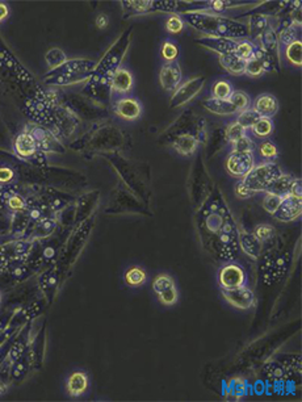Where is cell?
Masks as SVG:
<instances>
[{
	"instance_id": "obj_44",
	"label": "cell",
	"mask_w": 302,
	"mask_h": 402,
	"mask_svg": "<svg viewBox=\"0 0 302 402\" xmlns=\"http://www.w3.org/2000/svg\"><path fill=\"white\" fill-rule=\"evenodd\" d=\"M259 152H260L263 158L275 159L276 157H277V147H276L272 142H270V141H266V142L260 143Z\"/></svg>"
},
{
	"instance_id": "obj_28",
	"label": "cell",
	"mask_w": 302,
	"mask_h": 402,
	"mask_svg": "<svg viewBox=\"0 0 302 402\" xmlns=\"http://www.w3.org/2000/svg\"><path fill=\"white\" fill-rule=\"evenodd\" d=\"M146 279H147V275L139 267H131L125 274V281L130 286H141L146 283Z\"/></svg>"
},
{
	"instance_id": "obj_13",
	"label": "cell",
	"mask_w": 302,
	"mask_h": 402,
	"mask_svg": "<svg viewBox=\"0 0 302 402\" xmlns=\"http://www.w3.org/2000/svg\"><path fill=\"white\" fill-rule=\"evenodd\" d=\"M116 114L121 119L131 121V120H137L141 116L142 112V105L141 103L133 98H122L115 105Z\"/></svg>"
},
{
	"instance_id": "obj_5",
	"label": "cell",
	"mask_w": 302,
	"mask_h": 402,
	"mask_svg": "<svg viewBox=\"0 0 302 402\" xmlns=\"http://www.w3.org/2000/svg\"><path fill=\"white\" fill-rule=\"evenodd\" d=\"M289 258L282 253H267L264 262L261 263V271L264 272V283L271 285L281 279L287 272Z\"/></svg>"
},
{
	"instance_id": "obj_24",
	"label": "cell",
	"mask_w": 302,
	"mask_h": 402,
	"mask_svg": "<svg viewBox=\"0 0 302 402\" xmlns=\"http://www.w3.org/2000/svg\"><path fill=\"white\" fill-rule=\"evenodd\" d=\"M259 48L263 49L264 51L270 53L273 57L278 58V41H277V34H276L275 29H268L267 32H264L260 37H258Z\"/></svg>"
},
{
	"instance_id": "obj_39",
	"label": "cell",
	"mask_w": 302,
	"mask_h": 402,
	"mask_svg": "<svg viewBox=\"0 0 302 402\" xmlns=\"http://www.w3.org/2000/svg\"><path fill=\"white\" fill-rule=\"evenodd\" d=\"M160 53H162V57H163L167 62H175V60L179 55V49L174 42L166 41L162 45Z\"/></svg>"
},
{
	"instance_id": "obj_53",
	"label": "cell",
	"mask_w": 302,
	"mask_h": 402,
	"mask_svg": "<svg viewBox=\"0 0 302 402\" xmlns=\"http://www.w3.org/2000/svg\"><path fill=\"white\" fill-rule=\"evenodd\" d=\"M8 7L4 3H0V21H3L8 16Z\"/></svg>"
},
{
	"instance_id": "obj_52",
	"label": "cell",
	"mask_w": 302,
	"mask_h": 402,
	"mask_svg": "<svg viewBox=\"0 0 302 402\" xmlns=\"http://www.w3.org/2000/svg\"><path fill=\"white\" fill-rule=\"evenodd\" d=\"M108 23H109V18H108L107 15H104V13H100V15L96 17V27L100 28V29H104V28L108 27Z\"/></svg>"
},
{
	"instance_id": "obj_2",
	"label": "cell",
	"mask_w": 302,
	"mask_h": 402,
	"mask_svg": "<svg viewBox=\"0 0 302 402\" xmlns=\"http://www.w3.org/2000/svg\"><path fill=\"white\" fill-rule=\"evenodd\" d=\"M130 32L129 29L127 32H124L119 41L113 45L112 48L108 50V53L103 57V60L99 63H96V67L93 72L91 74L88 79V89L96 92L99 88L110 89V81H112L113 74L116 70L119 69V65L121 63L122 57H124L125 51L129 48V42H130Z\"/></svg>"
},
{
	"instance_id": "obj_45",
	"label": "cell",
	"mask_w": 302,
	"mask_h": 402,
	"mask_svg": "<svg viewBox=\"0 0 302 402\" xmlns=\"http://www.w3.org/2000/svg\"><path fill=\"white\" fill-rule=\"evenodd\" d=\"M178 7L175 2H151V11H167L174 12Z\"/></svg>"
},
{
	"instance_id": "obj_7",
	"label": "cell",
	"mask_w": 302,
	"mask_h": 402,
	"mask_svg": "<svg viewBox=\"0 0 302 402\" xmlns=\"http://www.w3.org/2000/svg\"><path fill=\"white\" fill-rule=\"evenodd\" d=\"M255 167V161L252 152H235L229 155L226 162V168L229 174L235 178H243Z\"/></svg>"
},
{
	"instance_id": "obj_32",
	"label": "cell",
	"mask_w": 302,
	"mask_h": 402,
	"mask_svg": "<svg viewBox=\"0 0 302 402\" xmlns=\"http://www.w3.org/2000/svg\"><path fill=\"white\" fill-rule=\"evenodd\" d=\"M45 61H46V63L49 65V67H50L51 70H54L56 69V67L62 66L67 60H66V54L63 53L61 49L53 48L46 53V55H45Z\"/></svg>"
},
{
	"instance_id": "obj_47",
	"label": "cell",
	"mask_w": 302,
	"mask_h": 402,
	"mask_svg": "<svg viewBox=\"0 0 302 402\" xmlns=\"http://www.w3.org/2000/svg\"><path fill=\"white\" fill-rule=\"evenodd\" d=\"M229 7H233V4L229 3V2H218V0H214V2H209L206 4V12L209 11H213V12H223Z\"/></svg>"
},
{
	"instance_id": "obj_51",
	"label": "cell",
	"mask_w": 302,
	"mask_h": 402,
	"mask_svg": "<svg viewBox=\"0 0 302 402\" xmlns=\"http://www.w3.org/2000/svg\"><path fill=\"white\" fill-rule=\"evenodd\" d=\"M235 194H237V196L239 197V199H249V197L252 196L251 192L243 185L242 182H238L237 185H235Z\"/></svg>"
},
{
	"instance_id": "obj_18",
	"label": "cell",
	"mask_w": 302,
	"mask_h": 402,
	"mask_svg": "<svg viewBox=\"0 0 302 402\" xmlns=\"http://www.w3.org/2000/svg\"><path fill=\"white\" fill-rule=\"evenodd\" d=\"M15 150L20 157L29 158L37 152V143L29 131L18 134L15 141Z\"/></svg>"
},
{
	"instance_id": "obj_43",
	"label": "cell",
	"mask_w": 302,
	"mask_h": 402,
	"mask_svg": "<svg viewBox=\"0 0 302 402\" xmlns=\"http://www.w3.org/2000/svg\"><path fill=\"white\" fill-rule=\"evenodd\" d=\"M158 297H159L160 302L163 305L176 304V301H178V291H176V286H172V288L167 289L164 292L159 293Z\"/></svg>"
},
{
	"instance_id": "obj_40",
	"label": "cell",
	"mask_w": 302,
	"mask_h": 402,
	"mask_svg": "<svg viewBox=\"0 0 302 402\" xmlns=\"http://www.w3.org/2000/svg\"><path fill=\"white\" fill-rule=\"evenodd\" d=\"M282 201V197H278L276 195H271V194H266L263 199V208L264 210L268 212L270 215H273L277 208L280 206Z\"/></svg>"
},
{
	"instance_id": "obj_6",
	"label": "cell",
	"mask_w": 302,
	"mask_h": 402,
	"mask_svg": "<svg viewBox=\"0 0 302 402\" xmlns=\"http://www.w3.org/2000/svg\"><path fill=\"white\" fill-rule=\"evenodd\" d=\"M206 78L205 76H196L190 79V81L184 82L183 84L178 87L172 93V98L169 100V107L178 108L183 107L187 103H190L192 99L199 95L200 91L204 88Z\"/></svg>"
},
{
	"instance_id": "obj_26",
	"label": "cell",
	"mask_w": 302,
	"mask_h": 402,
	"mask_svg": "<svg viewBox=\"0 0 302 402\" xmlns=\"http://www.w3.org/2000/svg\"><path fill=\"white\" fill-rule=\"evenodd\" d=\"M122 9L125 12V17H130V16L142 15L151 9V2H145V0H129V2H122L121 3Z\"/></svg>"
},
{
	"instance_id": "obj_11",
	"label": "cell",
	"mask_w": 302,
	"mask_h": 402,
	"mask_svg": "<svg viewBox=\"0 0 302 402\" xmlns=\"http://www.w3.org/2000/svg\"><path fill=\"white\" fill-rule=\"evenodd\" d=\"M302 203L299 199H294L292 196H287L282 199L281 204L277 210L273 213V217L281 222H292L301 216Z\"/></svg>"
},
{
	"instance_id": "obj_36",
	"label": "cell",
	"mask_w": 302,
	"mask_h": 402,
	"mask_svg": "<svg viewBox=\"0 0 302 402\" xmlns=\"http://www.w3.org/2000/svg\"><path fill=\"white\" fill-rule=\"evenodd\" d=\"M172 286H175V283H174V280L168 275H159L158 277H155L154 283H153V289H154V292L157 295L164 292V291L172 288Z\"/></svg>"
},
{
	"instance_id": "obj_21",
	"label": "cell",
	"mask_w": 302,
	"mask_h": 402,
	"mask_svg": "<svg viewBox=\"0 0 302 402\" xmlns=\"http://www.w3.org/2000/svg\"><path fill=\"white\" fill-rule=\"evenodd\" d=\"M172 146L179 154L192 155L199 146V140L192 134H181L172 142Z\"/></svg>"
},
{
	"instance_id": "obj_33",
	"label": "cell",
	"mask_w": 302,
	"mask_h": 402,
	"mask_svg": "<svg viewBox=\"0 0 302 402\" xmlns=\"http://www.w3.org/2000/svg\"><path fill=\"white\" fill-rule=\"evenodd\" d=\"M233 86L229 83L228 81H218L214 83L213 88H212V93L213 98L221 99V100H229L233 93Z\"/></svg>"
},
{
	"instance_id": "obj_38",
	"label": "cell",
	"mask_w": 302,
	"mask_h": 402,
	"mask_svg": "<svg viewBox=\"0 0 302 402\" xmlns=\"http://www.w3.org/2000/svg\"><path fill=\"white\" fill-rule=\"evenodd\" d=\"M243 136H246V129H243L238 122H233L226 129V140L233 145L235 141L242 138Z\"/></svg>"
},
{
	"instance_id": "obj_49",
	"label": "cell",
	"mask_w": 302,
	"mask_h": 402,
	"mask_svg": "<svg viewBox=\"0 0 302 402\" xmlns=\"http://www.w3.org/2000/svg\"><path fill=\"white\" fill-rule=\"evenodd\" d=\"M13 176V171L8 167H0V184H4V183H9L12 182Z\"/></svg>"
},
{
	"instance_id": "obj_29",
	"label": "cell",
	"mask_w": 302,
	"mask_h": 402,
	"mask_svg": "<svg viewBox=\"0 0 302 402\" xmlns=\"http://www.w3.org/2000/svg\"><path fill=\"white\" fill-rule=\"evenodd\" d=\"M255 46L251 41L249 40H240L237 42V48H235V55L239 57L240 60H243L244 62H247L249 60H251L255 55Z\"/></svg>"
},
{
	"instance_id": "obj_22",
	"label": "cell",
	"mask_w": 302,
	"mask_h": 402,
	"mask_svg": "<svg viewBox=\"0 0 302 402\" xmlns=\"http://www.w3.org/2000/svg\"><path fill=\"white\" fill-rule=\"evenodd\" d=\"M219 63L222 66L223 69L231 75H242L244 74V66L246 62L243 60H240L239 57H237L235 54H223V55H219Z\"/></svg>"
},
{
	"instance_id": "obj_34",
	"label": "cell",
	"mask_w": 302,
	"mask_h": 402,
	"mask_svg": "<svg viewBox=\"0 0 302 402\" xmlns=\"http://www.w3.org/2000/svg\"><path fill=\"white\" fill-rule=\"evenodd\" d=\"M251 129L256 137L264 138L271 136V133H272L273 130V124L272 121H271V119H264V117H260V119L258 120V122H256Z\"/></svg>"
},
{
	"instance_id": "obj_30",
	"label": "cell",
	"mask_w": 302,
	"mask_h": 402,
	"mask_svg": "<svg viewBox=\"0 0 302 402\" xmlns=\"http://www.w3.org/2000/svg\"><path fill=\"white\" fill-rule=\"evenodd\" d=\"M259 119H260V116L252 108H249V109H244L238 113L237 122L243 129H251L258 122Z\"/></svg>"
},
{
	"instance_id": "obj_23",
	"label": "cell",
	"mask_w": 302,
	"mask_h": 402,
	"mask_svg": "<svg viewBox=\"0 0 302 402\" xmlns=\"http://www.w3.org/2000/svg\"><path fill=\"white\" fill-rule=\"evenodd\" d=\"M87 388H88V377L84 372H74L68 377L67 390L72 397L83 394Z\"/></svg>"
},
{
	"instance_id": "obj_27",
	"label": "cell",
	"mask_w": 302,
	"mask_h": 402,
	"mask_svg": "<svg viewBox=\"0 0 302 402\" xmlns=\"http://www.w3.org/2000/svg\"><path fill=\"white\" fill-rule=\"evenodd\" d=\"M285 57L290 65L297 66V67L302 65V42L299 40L288 45L285 49Z\"/></svg>"
},
{
	"instance_id": "obj_12",
	"label": "cell",
	"mask_w": 302,
	"mask_h": 402,
	"mask_svg": "<svg viewBox=\"0 0 302 402\" xmlns=\"http://www.w3.org/2000/svg\"><path fill=\"white\" fill-rule=\"evenodd\" d=\"M197 42H199L200 46H202V48L214 51V53H218L219 55H223V54H234L238 41L230 39L202 36L200 37V39H197Z\"/></svg>"
},
{
	"instance_id": "obj_15",
	"label": "cell",
	"mask_w": 302,
	"mask_h": 402,
	"mask_svg": "<svg viewBox=\"0 0 302 402\" xmlns=\"http://www.w3.org/2000/svg\"><path fill=\"white\" fill-rule=\"evenodd\" d=\"M238 241H239V246L244 253L249 256L258 259L259 256L263 253V242L259 241L252 233L242 232L238 234Z\"/></svg>"
},
{
	"instance_id": "obj_20",
	"label": "cell",
	"mask_w": 302,
	"mask_h": 402,
	"mask_svg": "<svg viewBox=\"0 0 302 402\" xmlns=\"http://www.w3.org/2000/svg\"><path fill=\"white\" fill-rule=\"evenodd\" d=\"M249 33L252 37H260L264 32L268 29H273L272 23H271V17L263 13H255L250 17Z\"/></svg>"
},
{
	"instance_id": "obj_10",
	"label": "cell",
	"mask_w": 302,
	"mask_h": 402,
	"mask_svg": "<svg viewBox=\"0 0 302 402\" xmlns=\"http://www.w3.org/2000/svg\"><path fill=\"white\" fill-rule=\"evenodd\" d=\"M183 74H181L180 65L178 62H166L159 72V82L160 86L164 91L174 92L176 88L181 84Z\"/></svg>"
},
{
	"instance_id": "obj_46",
	"label": "cell",
	"mask_w": 302,
	"mask_h": 402,
	"mask_svg": "<svg viewBox=\"0 0 302 402\" xmlns=\"http://www.w3.org/2000/svg\"><path fill=\"white\" fill-rule=\"evenodd\" d=\"M230 393L235 397H242L243 394L246 393V384H244V381H242L239 378H235L234 381H231Z\"/></svg>"
},
{
	"instance_id": "obj_37",
	"label": "cell",
	"mask_w": 302,
	"mask_h": 402,
	"mask_svg": "<svg viewBox=\"0 0 302 402\" xmlns=\"http://www.w3.org/2000/svg\"><path fill=\"white\" fill-rule=\"evenodd\" d=\"M263 66H261L260 61H259L258 58L252 57L251 60L247 61L246 66H244V74L251 78H258L260 76V75H263Z\"/></svg>"
},
{
	"instance_id": "obj_42",
	"label": "cell",
	"mask_w": 302,
	"mask_h": 402,
	"mask_svg": "<svg viewBox=\"0 0 302 402\" xmlns=\"http://www.w3.org/2000/svg\"><path fill=\"white\" fill-rule=\"evenodd\" d=\"M166 28L172 34H178V33H180L184 29V20L180 17V15L174 13V15H171L167 18Z\"/></svg>"
},
{
	"instance_id": "obj_14",
	"label": "cell",
	"mask_w": 302,
	"mask_h": 402,
	"mask_svg": "<svg viewBox=\"0 0 302 402\" xmlns=\"http://www.w3.org/2000/svg\"><path fill=\"white\" fill-rule=\"evenodd\" d=\"M252 109L260 117L271 119V117H273L277 113L278 103L275 96L270 95V93H263V95H259L258 98L255 99Z\"/></svg>"
},
{
	"instance_id": "obj_54",
	"label": "cell",
	"mask_w": 302,
	"mask_h": 402,
	"mask_svg": "<svg viewBox=\"0 0 302 402\" xmlns=\"http://www.w3.org/2000/svg\"><path fill=\"white\" fill-rule=\"evenodd\" d=\"M6 390H7V388H6V385H4V384H3V382L0 381V394H3V393H6Z\"/></svg>"
},
{
	"instance_id": "obj_25",
	"label": "cell",
	"mask_w": 302,
	"mask_h": 402,
	"mask_svg": "<svg viewBox=\"0 0 302 402\" xmlns=\"http://www.w3.org/2000/svg\"><path fill=\"white\" fill-rule=\"evenodd\" d=\"M299 25H296L293 24V23H290V21H287L285 24H282L281 27H280V29L276 32V34H277V41H278V45L281 44V45H285V46H288L289 44H292V42L297 41V36H298V29Z\"/></svg>"
},
{
	"instance_id": "obj_50",
	"label": "cell",
	"mask_w": 302,
	"mask_h": 402,
	"mask_svg": "<svg viewBox=\"0 0 302 402\" xmlns=\"http://www.w3.org/2000/svg\"><path fill=\"white\" fill-rule=\"evenodd\" d=\"M289 196L294 197V199H299V200H301V197H302L301 180H298V179H294L293 184H292V187H290Z\"/></svg>"
},
{
	"instance_id": "obj_19",
	"label": "cell",
	"mask_w": 302,
	"mask_h": 402,
	"mask_svg": "<svg viewBox=\"0 0 302 402\" xmlns=\"http://www.w3.org/2000/svg\"><path fill=\"white\" fill-rule=\"evenodd\" d=\"M294 178L290 175H284V174H280L277 178L271 183L266 189V194H271V195H276L278 197H287L289 196V191L290 187L293 184Z\"/></svg>"
},
{
	"instance_id": "obj_3",
	"label": "cell",
	"mask_w": 302,
	"mask_h": 402,
	"mask_svg": "<svg viewBox=\"0 0 302 402\" xmlns=\"http://www.w3.org/2000/svg\"><path fill=\"white\" fill-rule=\"evenodd\" d=\"M281 174L278 166L273 163H264L254 167L240 182L252 195L258 192H266L267 187Z\"/></svg>"
},
{
	"instance_id": "obj_41",
	"label": "cell",
	"mask_w": 302,
	"mask_h": 402,
	"mask_svg": "<svg viewBox=\"0 0 302 402\" xmlns=\"http://www.w3.org/2000/svg\"><path fill=\"white\" fill-rule=\"evenodd\" d=\"M255 150V145L251 138L243 136L238 141L233 143V151L235 152H252Z\"/></svg>"
},
{
	"instance_id": "obj_48",
	"label": "cell",
	"mask_w": 302,
	"mask_h": 402,
	"mask_svg": "<svg viewBox=\"0 0 302 402\" xmlns=\"http://www.w3.org/2000/svg\"><path fill=\"white\" fill-rule=\"evenodd\" d=\"M7 204H8V206L12 209V210H23L25 206L24 199L18 196V195H12V196L9 197L8 201H7Z\"/></svg>"
},
{
	"instance_id": "obj_31",
	"label": "cell",
	"mask_w": 302,
	"mask_h": 402,
	"mask_svg": "<svg viewBox=\"0 0 302 402\" xmlns=\"http://www.w3.org/2000/svg\"><path fill=\"white\" fill-rule=\"evenodd\" d=\"M229 102L237 108L238 112H242V110L244 109H249L250 104H251V99H250V96L247 95L246 92H243V91H233L230 99H229Z\"/></svg>"
},
{
	"instance_id": "obj_17",
	"label": "cell",
	"mask_w": 302,
	"mask_h": 402,
	"mask_svg": "<svg viewBox=\"0 0 302 402\" xmlns=\"http://www.w3.org/2000/svg\"><path fill=\"white\" fill-rule=\"evenodd\" d=\"M205 109L209 110L211 113L218 114V116H230V114L238 113L237 108L231 104L229 100H221V99L209 98L204 100Z\"/></svg>"
},
{
	"instance_id": "obj_9",
	"label": "cell",
	"mask_w": 302,
	"mask_h": 402,
	"mask_svg": "<svg viewBox=\"0 0 302 402\" xmlns=\"http://www.w3.org/2000/svg\"><path fill=\"white\" fill-rule=\"evenodd\" d=\"M218 281L219 285L225 289L238 288L246 284V274L242 270V267L230 263L221 268V271L218 274Z\"/></svg>"
},
{
	"instance_id": "obj_35",
	"label": "cell",
	"mask_w": 302,
	"mask_h": 402,
	"mask_svg": "<svg viewBox=\"0 0 302 402\" xmlns=\"http://www.w3.org/2000/svg\"><path fill=\"white\" fill-rule=\"evenodd\" d=\"M252 234L260 242H267L275 236V227L270 225V223H261V225H258V226L255 227Z\"/></svg>"
},
{
	"instance_id": "obj_4",
	"label": "cell",
	"mask_w": 302,
	"mask_h": 402,
	"mask_svg": "<svg viewBox=\"0 0 302 402\" xmlns=\"http://www.w3.org/2000/svg\"><path fill=\"white\" fill-rule=\"evenodd\" d=\"M218 238V247L221 256L223 259H234L239 250V241H238V230L234 220L230 215L225 218L222 229L217 234Z\"/></svg>"
},
{
	"instance_id": "obj_16",
	"label": "cell",
	"mask_w": 302,
	"mask_h": 402,
	"mask_svg": "<svg viewBox=\"0 0 302 402\" xmlns=\"http://www.w3.org/2000/svg\"><path fill=\"white\" fill-rule=\"evenodd\" d=\"M133 75L126 69L119 67L113 74L112 81H110V89L116 93H127L133 88Z\"/></svg>"
},
{
	"instance_id": "obj_1",
	"label": "cell",
	"mask_w": 302,
	"mask_h": 402,
	"mask_svg": "<svg viewBox=\"0 0 302 402\" xmlns=\"http://www.w3.org/2000/svg\"><path fill=\"white\" fill-rule=\"evenodd\" d=\"M180 17L183 18L184 23H188L191 27L207 37L244 40L250 36L247 24L223 16L199 12V11H185L180 13Z\"/></svg>"
},
{
	"instance_id": "obj_8",
	"label": "cell",
	"mask_w": 302,
	"mask_h": 402,
	"mask_svg": "<svg viewBox=\"0 0 302 402\" xmlns=\"http://www.w3.org/2000/svg\"><path fill=\"white\" fill-rule=\"evenodd\" d=\"M222 296L229 304L233 305L237 309H250L255 304V295L251 289L246 285L238 286V288L225 289L222 288Z\"/></svg>"
}]
</instances>
